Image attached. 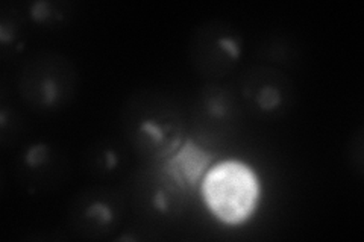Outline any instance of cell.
<instances>
[{"instance_id":"obj_1","label":"cell","mask_w":364,"mask_h":242,"mask_svg":"<svg viewBox=\"0 0 364 242\" xmlns=\"http://www.w3.org/2000/svg\"><path fill=\"white\" fill-rule=\"evenodd\" d=\"M205 199L223 221L238 223L255 204L257 182L250 170L237 163L214 168L203 185Z\"/></svg>"}]
</instances>
